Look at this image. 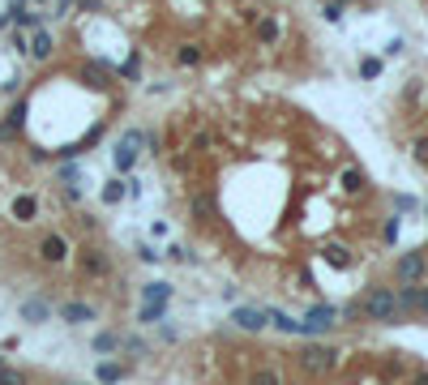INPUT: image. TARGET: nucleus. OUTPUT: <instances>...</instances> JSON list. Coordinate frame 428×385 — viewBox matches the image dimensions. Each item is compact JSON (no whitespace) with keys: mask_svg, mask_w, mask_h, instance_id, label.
<instances>
[{"mask_svg":"<svg viewBox=\"0 0 428 385\" xmlns=\"http://www.w3.org/2000/svg\"><path fill=\"white\" fill-rule=\"evenodd\" d=\"M411 385H428V373H416V377H411Z\"/></svg>","mask_w":428,"mask_h":385,"instance_id":"473e14b6","label":"nucleus"},{"mask_svg":"<svg viewBox=\"0 0 428 385\" xmlns=\"http://www.w3.org/2000/svg\"><path fill=\"white\" fill-rule=\"evenodd\" d=\"M17 313H22V321H26V325H43V321H52V304L39 300V296H31V300H22Z\"/></svg>","mask_w":428,"mask_h":385,"instance_id":"9b49d317","label":"nucleus"},{"mask_svg":"<svg viewBox=\"0 0 428 385\" xmlns=\"http://www.w3.org/2000/svg\"><path fill=\"white\" fill-rule=\"evenodd\" d=\"M201 60H206V51H201L197 43H180V47H176V65H180V69H197Z\"/></svg>","mask_w":428,"mask_h":385,"instance_id":"2eb2a0df","label":"nucleus"},{"mask_svg":"<svg viewBox=\"0 0 428 385\" xmlns=\"http://www.w3.org/2000/svg\"><path fill=\"white\" fill-rule=\"evenodd\" d=\"M142 300H159V304H171V287H167V282H146V287H142Z\"/></svg>","mask_w":428,"mask_h":385,"instance_id":"5701e85b","label":"nucleus"},{"mask_svg":"<svg viewBox=\"0 0 428 385\" xmlns=\"http://www.w3.org/2000/svg\"><path fill=\"white\" fill-rule=\"evenodd\" d=\"M78 180H82V167H78V163H73V167L65 163V167H60V185H78Z\"/></svg>","mask_w":428,"mask_h":385,"instance_id":"cd10ccee","label":"nucleus"},{"mask_svg":"<svg viewBox=\"0 0 428 385\" xmlns=\"http://www.w3.org/2000/svg\"><path fill=\"white\" fill-rule=\"evenodd\" d=\"M296 359H300V368H305L309 377H330V373L339 368V351L325 347V343H309Z\"/></svg>","mask_w":428,"mask_h":385,"instance_id":"f03ea898","label":"nucleus"},{"mask_svg":"<svg viewBox=\"0 0 428 385\" xmlns=\"http://www.w3.org/2000/svg\"><path fill=\"white\" fill-rule=\"evenodd\" d=\"M0 385H31V381H26V373H22V368H13V364L0 359Z\"/></svg>","mask_w":428,"mask_h":385,"instance_id":"b1692460","label":"nucleus"},{"mask_svg":"<svg viewBox=\"0 0 428 385\" xmlns=\"http://www.w3.org/2000/svg\"><path fill=\"white\" fill-rule=\"evenodd\" d=\"M266 317H270V325H279L283 334H300V321H296V317H287V313H283V308H270V313H266Z\"/></svg>","mask_w":428,"mask_h":385,"instance_id":"412c9836","label":"nucleus"},{"mask_svg":"<svg viewBox=\"0 0 428 385\" xmlns=\"http://www.w3.org/2000/svg\"><path fill=\"white\" fill-rule=\"evenodd\" d=\"M26 112H31V99H17L13 108L5 112V120H0V142H13L22 128H26V120H31Z\"/></svg>","mask_w":428,"mask_h":385,"instance_id":"39448f33","label":"nucleus"},{"mask_svg":"<svg viewBox=\"0 0 428 385\" xmlns=\"http://www.w3.org/2000/svg\"><path fill=\"white\" fill-rule=\"evenodd\" d=\"M321 257H325V262H330L334 270H347V266H351V248H347V244H325Z\"/></svg>","mask_w":428,"mask_h":385,"instance_id":"a211bd4d","label":"nucleus"},{"mask_svg":"<svg viewBox=\"0 0 428 385\" xmlns=\"http://www.w3.org/2000/svg\"><path fill=\"white\" fill-rule=\"evenodd\" d=\"M94 317H99V308L86 304V300H69V304H60V321H69V325H86V321H94Z\"/></svg>","mask_w":428,"mask_h":385,"instance_id":"9d476101","label":"nucleus"},{"mask_svg":"<svg viewBox=\"0 0 428 385\" xmlns=\"http://www.w3.org/2000/svg\"><path fill=\"white\" fill-rule=\"evenodd\" d=\"M232 321H236V330H244V334H257V330H266V325H270L266 308H253V304L232 308Z\"/></svg>","mask_w":428,"mask_h":385,"instance_id":"6e6552de","label":"nucleus"},{"mask_svg":"<svg viewBox=\"0 0 428 385\" xmlns=\"http://www.w3.org/2000/svg\"><path fill=\"white\" fill-rule=\"evenodd\" d=\"M120 351H129V355H137V359H142V355L150 351V347H146V339H137V334H129V339H120Z\"/></svg>","mask_w":428,"mask_h":385,"instance_id":"393cba45","label":"nucleus"},{"mask_svg":"<svg viewBox=\"0 0 428 385\" xmlns=\"http://www.w3.org/2000/svg\"><path fill=\"white\" fill-rule=\"evenodd\" d=\"M9 214H13L17 223L39 219V197H35V193H17V197H13V205H9Z\"/></svg>","mask_w":428,"mask_h":385,"instance_id":"ddd939ff","label":"nucleus"},{"mask_svg":"<svg viewBox=\"0 0 428 385\" xmlns=\"http://www.w3.org/2000/svg\"><path fill=\"white\" fill-rule=\"evenodd\" d=\"M411 159H416V163H420V167H428V133H424V137H416V142H411Z\"/></svg>","mask_w":428,"mask_h":385,"instance_id":"a878e982","label":"nucleus"},{"mask_svg":"<svg viewBox=\"0 0 428 385\" xmlns=\"http://www.w3.org/2000/svg\"><path fill=\"white\" fill-rule=\"evenodd\" d=\"M339 185H343V193H347V197H360V193L368 189V180H364V171H360V167H343Z\"/></svg>","mask_w":428,"mask_h":385,"instance_id":"4468645a","label":"nucleus"},{"mask_svg":"<svg viewBox=\"0 0 428 385\" xmlns=\"http://www.w3.org/2000/svg\"><path fill=\"white\" fill-rule=\"evenodd\" d=\"M26 51L35 60H52V51H56V43H52V31L47 26H35L31 31V39H26Z\"/></svg>","mask_w":428,"mask_h":385,"instance_id":"1a4fd4ad","label":"nucleus"},{"mask_svg":"<svg viewBox=\"0 0 428 385\" xmlns=\"http://www.w3.org/2000/svg\"><path fill=\"white\" fill-rule=\"evenodd\" d=\"M360 317H364V321H377V325L407 321V313L398 308V291H394V287H368L364 300H360Z\"/></svg>","mask_w":428,"mask_h":385,"instance_id":"f257e3e1","label":"nucleus"},{"mask_svg":"<svg viewBox=\"0 0 428 385\" xmlns=\"http://www.w3.org/2000/svg\"><path fill=\"white\" fill-rule=\"evenodd\" d=\"M69 253H73V248H69V236H65V231H47V236L39 240V257H43L47 266H60Z\"/></svg>","mask_w":428,"mask_h":385,"instance_id":"423d86ee","label":"nucleus"},{"mask_svg":"<svg viewBox=\"0 0 428 385\" xmlns=\"http://www.w3.org/2000/svg\"><path fill=\"white\" fill-rule=\"evenodd\" d=\"M99 355H116L120 351V334H112V330H103V334H94V343H90Z\"/></svg>","mask_w":428,"mask_h":385,"instance_id":"aec40b11","label":"nucleus"},{"mask_svg":"<svg viewBox=\"0 0 428 385\" xmlns=\"http://www.w3.org/2000/svg\"><path fill=\"white\" fill-rule=\"evenodd\" d=\"M124 197H129V185H124V180H108V185H103V201L108 205H120Z\"/></svg>","mask_w":428,"mask_h":385,"instance_id":"4be33fe9","label":"nucleus"},{"mask_svg":"<svg viewBox=\"0 0 428 385\" xmlns=\"http://www.w3.org/2000/svg\"><path fill=\"white\" fill-rule=\"evenodd\" d=\"M325 22H343V5H339V0H325Z\"/></svg>","mask_w":428,"mask_h":385,"instance_id":"7c9ffc66","label":"nucleus"},{"mask_svg":"<svg viewBox=\"0 0 428 385\" xmlns=\"http://www.w3.org/2000/svg\"><path fill=\"white\" fill-rule=\"evenodd\" d=\"M78 266H82L86 278H108V274H112V257H108L103 248H82V253H78Z\"/></svg>","mask_w":428,"mask_h":385,"instance_id":"0eeeda50","label":"nucleus"},{"mask_svg":"<svg viewBox=\"0 0 428 385\" xmlns=\"http://www.w3.org/2000/svg\"><path fill=\"white\" fill-rule=\"evenodd\" d=\"M253 35H257V43H262V47H274V43L283 39V26H279V17H270V13H266V17H257V22H253Z\"/></svg>","mask_w":428,"mask_h":385,"instance_id":"f8f14e48","label":"nucleus"},{"mask_svg":"<svg viewBox=\"0 0 428 385\" xmlns=\"http://www.w3.org/2000/svg\"><path fill=\"white\" fill-rule=\"evenodd\" d=\"M163 317H167V304L142 300V308H137V321H142V325H155V321H163Z\"/></svg>","mask_w":428,"mask_h":385,"instance_id":"f3484780","label":"nucleus"},{"mask_svg":"<svg viewBox=\"0 0 428 385\" xmlns=\"http://www.w3.org/2000/svg\"><path fill=\"white\" fill-rule=\"evenodd\" d=\"M137 257H142V262H146V266H155V262H159V257H163V253H159L155 244H137Z\"/></svg>","mask_w":428,"mask_h":385,"instance_id":"c85d7f7f","label":"nucleus"},{"mask_svg":"<svg viewBox=\"0 0 428 385\" xmlns=\"http://www.w3.org/2000/svg\"><path fill=\"white\" fill-rule=\"evenodd\" d=\"M394 274H398V282H424V274H428V253H424V248L402 253L398 262H394Z\"/></svg>","mask_w":428,"mask_h":385,"instance_id":"20e7f679","label":"nucleus"},{"mask_svg":"<svg viewBox=\"0 0 428 385\" xmlns=\"http://www.w3.org/2000/svg\"><path fill=\"white\" fill-rule=\"evenodd\" d=\"M167 257H171V262H180V266H185V262H193V253H189L185 244H167Z\"/></svg>","mask_w":428,"mask_h":385,"instance_id":"c756f323","label":"nucleus"},{"mask_svg":"<svg viewBox=\"0 0 428 385\" xmlns=\"http://www.w3.org/2000/svg\"><path fill=\"white\" fill-rule=\"evenodd\" d=\"M244 385H283V373H279V368H270V364H262V368L248 373V381H244Z\"/></svg>","mask_w":428,"mask_h":385,"instance_id":"6ab92c4d","label":"nucleus"},{"mask_svg":"<svg viewBox=\"0 0 428 385\" xmlns=\"http://www.w3.org/2000/svg\"><path fill=\"white\" fill-rule=\"evenodd\" d=\"M382 240H386V244H394V240H398V219H386V227H382Z\"/></svg>","mask_w":428,"mask_h":385,"instance_id":"2f4dec72","label":"nucleus"},{"mask_svg":"<svg viewBox=\"0 0 428 385\" xmlns=\"http://www.w3.org/2000/svg\"><path fill=\"white\" fill-rule=\"evenodd\" d=\"M124 377H129V368H124V364H108V359L94 368V381H99V385H116V381H124Z\"/></svg>","mask_w":428,"mask_h":385,"instance_id":"dca6fc26","label":"nucleus"},{"mask_svg":"<svg viewBox=\"0 0 428 385\" xmlns=\"http://www.w3.org/2000/svg\"><path fill=\"white\" fill-rule=\"evenodd\" d=\"M334 325H339V308L334 304H313L305 313V321H300V334H305V339H317V334L334 330Z\"/></svg>","mask_w":428,"mask_h":385,"instance_id":"7ed1b4c3","label":"nucleus"},{"mask_svg":"<svg viewBox=\"0 0 428 385\" xmlns=\"http://www.w3.org/2000/svg\"><path fill=\"white\" fill-rule=\"evenodd\" d=\"M360 77H368V82H373V77H382V60L364 56V60H360Z\"/></svg>","mask_w":428,"mask_h":385,"instance_id":"bb28decb","label":"nucleus"}]
</instances>
